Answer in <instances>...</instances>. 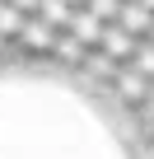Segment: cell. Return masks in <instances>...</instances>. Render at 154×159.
Segmentation results:
<instances>
[{"label":"cell","mask_w":154,"mask_h":159,"mask_svg":"<svg viewBox=\"0 0 154 159\" xmlns=\"http://www.w3.org/2000/svg\"><path fill=\"white\" fill-rule=\"evenodd\" d=\"M145 42H154V24H149V33H145Z\"/></svg>","instance_id":"17"},{"label":"cell","mask_w":154,"mask_h":159,"mask_svg":"<svg viewBox=\"0 0 154 159\" xmlns=\"http://www.w3.org/2000/svg\"><path fill=\"white\" fill-rule=\"evenodd\" d=\"M140 126H154V84H149V94L140 103Z\"/></svg>","instance_id":"12"},{"label":"cell","mask_w":154,"mask_h":159,"mask_svg":"<svg viewBox=\"0 0 154 159\" xmlns=\"http://www.w3.org/2000/svg\"><path fill=\"white\" fill-rule=\"evenodd\" d=\"M24 24H28V14H19L14 5H5V0H0V38H5V42H19Z\"/></svg>","instance_id":"8"},{"label":"cell","mask_w":154,"mask_h":159,"mask_svg":"<svg viewBox=\"0 0 154 159\" xmlns=\"http://www.w3.org/2000/svg\"><path fill=\"white\" fill-rule=\"evenodd\" d=\"M51 42H56V28H51V24H42V19L33 14V19L24 24V33H19V42H14V47H19V56H24V61L47 66V61H51Z\"/></svg>","instance_id":"1"},{"label":"cell","mask_w":154,"mask_h":159,"mask_svg":"<svg viewBox=\"0 0 154 159\" xmlns=\"http://www.w3.org/2000/svg\"><path fill=\"white\" fill-rule=\"evenodd\" d=\"M140 5H145V10H149V14H154V0H140Z\"/></svg>","instance_id":"16"},{"label":"cell","mask_w":154,"mask_h":159,"mask_svg":"<svg viewBox=\"0 0 154 159\" xmlns=\"http://www.w3.org/2000/svg\"><path fill=\"white\" fill-rule=\"evenodd\" d=\"M131 66L154 84V42H135V56H131Z\"/></svg>","instance_id":"10"},{"label":"cell","mask_w":154,"mask_h":159,"mask_svg":"<svg viewBox=\"0 0 154 159\" xmlns=\"http://www.w3.org/2000/svg\"><path fill=\"white\" fill-rule=\"evenodd\" d=\"M84 56H89V47H80V38H70L65 28L56 33V42H51V61H56V66L80 70V66H84Z\"/></svg>","instance_id":"6"},{"label":"cell","mask_w":154,"mask_h":159,"mask_svg":"<svg viewBox=\"0 0 154 159\" xmlns=\"http://www.w3.org/2000/svg\"><path fill=\"white\" fill-rule=\"evenodd\" d=\"M149 24H154V14L140 5V0H121V10H117V28L126 33V38H135V42H145V33H149Z\"/></svg>","instance_id":"3"},{"label":"cell","mask_w":154,"mask_h":159,"mask_svg":"<svg viewBox=\"0 0 154 159\" xmlns=\"http://www.w3.org/2000/svg\"><path fill=\"white\" fill-rule=\"evenodd\" d=\"M117 70H121V66H112L98 47H94V52L84 56V66H80V75H84V80H98V84H112V75H117Z\"/></svg>","instance_id":"7"},{"label":"cell","mask_w":154,"mask_h":159,"mask_svg":"<svg viewBox=\"0 0 154 159\" xmlns=\"http://www.w3.org/2000/svg\"><path fill=\"white\" fill-rule=\"evenodd\" d=\"M108 89H112V94H117L121 103L140 108V103H145V94H149V80H145V75H140L135 66H121V70L112 75V84H108Z\"/></svg>","instance_id":"2"},{"label":"cell","mask_w":154,"mask_h":159,"mask_svg":"<svg viewBox=\"0 0 154 159\" xmlns=\"http://www.w3.org/2000/svg\"><path fill=\"white\" fill-rule=\"evenodd\" d=\"M10 61H19V47H14V42H5V38H0V66H10Z\"/></svg>","instance_id":"14"},{"label":"cell","mask_w":154,"mask_h":159,"mask_svg":"<svg viewBox=\"0 0 154 159\" xmlns=\"http://www.w3.org/2000/svg\"><path fill=\"white\" fill-rule=\"evenodd\" d=\"M103 28H108V24H98L89 10H70V24H65V33H70V38H80V47H89V52L98 47Z\"/></svg>","instance_id":"5"},{"label":"cell","mask_w":154,"mask_h":159,"mask_svg":"<svg viewBox=\"0 0 154 159\" xmlns=\"http://www.w3.org/2000/svg\"><path fill=\"white\" fill-rule=\"evenodd\" d=\"M37 19L42 24H51L56 33L70 24V5H65V0H42V5H37Z\"/></svg>","instance_id":"9"},{"label":"cell","mask_w":154,"mask_h":159,"mask_svg":"<svg viewBox=\"0 0 154 159\" xmlns=\"http://www.w3.org/2000/svg\"><path fill=\"white\" fill-rule=\"evenodd\" d=\"M65 5H70V10H84V5H89V0H65Z\"/></svg>","instance_id":"15"},{"label":"cell","mask_w":154,"mask_h":159,"mask_svg":"<svg viewBox=\"0 0 154 159\" xmlns=\"http://www.w3.org/2000/svg\"><path fill=\"white\" fill-rule=\"evenodd\" d=\"M98 52H103L112 66H131V56H135V38H126L117 24H108L103 38H98Z\"/></svg>","instance_id":"4"},{"label":"cell","mask_w":154,"mask_h":159,"mask_svg":"<svg viewBox=\"0 0 154 159\" xmlns=\"http://www.w3.org/2000/svg\"><path fill=\"white\" fill-rule=\"evenodd\" d=\"M98 24H117V10H121V0H89V5H84Z\"/></svg>","instance_id":"11"},{"label":"cell","mask_w":154,"mask_h":159,"mask_svg":"<svg viewBox=\"0 0 154 159\" xmlns=\"http://www.w3.org/2000/svg\"><path fill=\"white\" fill-rule=\"evenodd\" d=\"M5 5H14L19 14H28V19H33V14H37V5H42V0H5Z\"/></svg>","instance_id":"13"}]
</instances>
